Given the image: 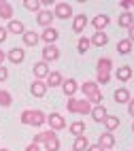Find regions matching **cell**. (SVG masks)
I'll use <instances>...</instances> for the list:
<instances>
[{
    "label": "cell",
    "instance_id": "35",
    "mask_svg": "<svg viewBox=\"0 0 134 151\" xmlns=\"http://www.w3.org/2000/svg\"><path fill=\"white\" fill-rule=\"evenodd\" d=\"M6 36H9V30H6V28H2V26H0V45H2V43L6 41Z\"/></svg>",
    "mask_w": 134,
    "mask_h": 151
},
{
    "label": "cell",
    "instance_id": "11",
    "mask_svg": "<svg viewBox=\"0 0 134 151\" xmlns=\"http://www.w3.org/2000/svg\"><path fill=\"white\" fill-rule=\"evenodd\" d=\"M98 145L104 149V151H111L113 147H115V136H113V132H104L98 136Z\"/></svg>",
    "mask_w": 134,
    "mask_h": 151
},
{
    "label": "cell",
    "instance_id": "42",
    "mask_svg": "<svg viewBox=\"0 0 134 151\" xmlns=\"http://www.w3.org/2000/svg\"><path fill=\"white\" fill-rule=\"evenodd\" d=\"M0 151H9V149H0Z\"/></svg>",
    "mask_w": 134,
    "mask_h": 151
},
{
    "label": "cell",
    "instance_id": "9",
    "mask_svg": "<svg viewBox=\"0 0 134 151\" xmlns=\"http://www.w3.org/2000/svg\"><path fill=\"white\" fill-rule=\"evenodd\" d=\"M55 60H60V49L55 45H45L43 49V62H55Z\"/></svg>",
    "mask_w": 134,
    "mask_h": 151
},
{
    "label": "cell",
    "instance_id": "34",
    "mask_svg": "<svg viewBox=\"0 0 134 151\" xmlns=\"http://www.w3.org/2000/svg\"><path fill=\"white\" fill-rule=\"evenodd\" d=\"M6 77H9L6 66H0V83H4V81H6Z\"/></svg>",
    "mask_w": 134,
    "mask_h": 151
},
{
    "label": "cell",
    "instance_id": "19",
    "mask_svg": "<svg viewBox=\"0 0 134 151\" xmlns=\"http://www.w3.org/2000/svg\"><path fill=\"white\" fill-rule=\"evenodd\" d=\"M0 17L6 19V22H11V19H13V4L11 2L0 0Z\"/></svg>",
    "mask_w": 134,
    "mask_h": 151
},
{
    "label": "cell",
    "instance_id": "43",
    "mask_svg": "<svg viewBox=\"0 0 134 151\" xmlns=\"http://www.w3.org/2000/svg\"><path fill=\"white\" fill-rule=\"evenodd\" d=\"M132 130H134V122H132Z\"/></svg>",
    "mask_w": 134,
    "mask_h": 151
},
{
    "label": "cell",
    "instance_id": "26",
    "mask_svg": "<svg viewBox=\"0 0 134 151\" xmlns=\"http://www.w3.org/2000/svg\"><path fill=\"white\" fill-rule=\"evenodd\" d=\"M89 41H91L94 47H104L109 43V36H107V32H94V36H91Z\"/></svg>",
    "mask_w": 134,
    "mask_h": 151
},
{
    "label": "cell",
    "instance_id": "24",
    "mask_svg": "<svg viewBox=\"0 0 134 151\" xmlns=\"http://www.w3.org/2000/svg\"><path fill=\"white\" fill-rule=\"evenodd\" d=\"M38 41H40V34H36L34 30H32V32H28V30L24 32V45L26 47H36Z\"/></svg>",
    "mask_w": 134,
    "mask_h": 151
},
{
    "label": "cell",
    "instance_id": "20",
    "mask_svg": "<svg viewBox=\"0 0 134 151\" xmlns=\"http://www.w3.org/2000/svg\"><path fill=\"white\" fill-rule=\"evenodd\" d=\"M85 26H87V17H85V13H83V15H75V19H73V32L81 34V32L85 30Z\"/></svg>",
    "mask_w": 134,
    "mask_h": 151
},
{
    "label": "cell",
    "instance_id": "10",
    "mask_svg": "<svg viewBox=\"0 0 134 151\" xmlns=\"http://www.w3.org/2000/svg\"><path fill=\"white\" fill-rule=\"evenodd\" d=\"M6 58H9V62H13V64H22L24 60H26V49H22V47H13L11 51L6 53Z\"/></svg>",
    "mask_w": 134,
    "mask_h": 151
},
{
    "label": "cell",
    "instance_id": "17",
    "mask_svg": "<svg viewBox=\"0 0 134 151\" xmlns=\"http://www.w3.org/2000/svg\"><path fill=\"white\" fill-rule=\"evenodd\" d=\"M113 98H115L117 104H128L130 100H132V96H130V92H128V87H119V89H115Z\"/></svg>",
    "mask_w": 134,
    "mask_h": 151
},
{
    "label": "cell",
    "instance_id": "27",
    "mask_svg": "<svg viewBox=\"0 0 134 151\" xmlns=\"http://www.w3.org/2000/svg\"><path fill=\"white\" fill-rule=\"evenodd\" d=\"M68 130H70V134H75V138H77V136H85V124H83V122H79V119L70 124Z\"/></svg>",
    "mask_w": 134,
    "mask_h": 151
},
{
    "label": "cell",
    "instance_id": "13",
    "mask_svg": "<svg viewBox=\"0 0 134 151\" xmlns=\"http://www.w3.org/2000/svg\"><path fill=\"white\" fill-rule=\"evenodd\" d=\"M30 94H32L34 98H43L47 94V83L45 81H38V79H34V83L30 85Z\"/></svg>",
    "mask_w": 134,
    "mask_h": 151
},
{
    "label": "cell",
    "instance_id": "38",
    "mask_svg": "<svg viewBox=\"0 0 134 151\" xmlns=\"http://www.w3.org/2000/svg\"><path fill=\"white\" fill-rule=\"evenodd\" d=\"M132 6H134V0H132V2H128V0H123V2H121V9H126V11L132 9Z\"/></svg>",
    "mask_w": 134,
    "mask_h": 151
},
{
    "label": "cell",
    "instance_id": "8",
    "mask_svg": "<svg viewBox=\"0 0 134 151\" xmlns=\"http://www.w3.org/2000/svg\"><path fill=\"white\" fill-rule=\"evenodd\" d=\"M32 70H34V77L38 79V81H45V79L49 77V73H51L49 64H47V62H43V60H40V62H36Z\"/></svg>",
    "mask_w": 134,
    "mask_h": 151
},
{
    "label": "cell",
    "instance_id": "14",
    "mask_svg": "<svg viewBox=\"0 0 134 151\" xmlns=\"http://www.w3.org/2000/svg\"><path fill=\"white\" fill-rule=\"evenodd\" d=\"M109 15H104V13H100V15H96L94 19H91V26H94V30L96 32H104V28L109 26Z\"/></svg>",
    "mask_w": 134,
    "mask_h": 151
},
{
    "label": "cell",
    "instance_id": "12",
    "mask_svg": "<svg viewBox=\"0 0 134 151\" xmlns=\"http://www.w3.org/2000/svg\"><path fill=\"white\" fill-rule=\"evenodd\" d=\"M77 89H79V83L75 81V79H66V81L62 83V92H64L66 98H75Z\"/></svg>",
    "mask_w": 134,
    "mask_h": 151
},
{
    "label": "cell",
    "instance_id": "25",
    "mask_svg": "<svg viewBox=\"0 0 134 151\" xmlns=\"http://www.w3.org/2000/svg\"><path fill=\"white\" fill-rule=\"evenodd\" d=\"M102 124H104L107 132H113V130H117V128H119V124H121V122H119V117H117V115H107Z\"/></svg>",
    "mask_w": 134,
    "mask_h": 151
},
{
    "label": "cell",
    "instance_id": "39",
    "mask_svg": "<svg viewBox=\"0 0 134 151\" xmlns=\"http://www.w3.org/2000/svg\"><path fill=\"white\" fill-rule=\"evenodd\" d=\"M128 41H130V43L134 45V26H132V28L128 30Z\"/></svg>",
    "mask_w": 134,
    "mask_h": 151
},
{
    "label": "cell",
    "instance_id": "7",
    "mask_svg": "<svg viewBox=\"0 0 134 151\" xmlns=\"http://www.w3.org/2000/svg\"><path fill=\"white\" fill-rule=\"evenodd\" d=\"M53 11H49V9H40L36 13V24L43 26V28H51V22H53Z\"/></svg>",
    "mask_w": 134,
    "mask_h": 151
},
{
    "label": "cell",
    "instance_id": "36",
    "mask_svg": "<svg viewBox=\"0 0 134 151\" xmlns=\"http://www.w3.org/2000/svg\"><path fill=\"white\" fill-rule=\"evenodd\" d=\"M128 113H130V117H134V98L128 102Z\"/></svg>",
    "mask_w": 134,
    "mask_h": 151
},
{
    "label": "cell",
    "instance_id": "22",
    "mask_svg": "<svg viewBox=\"0 0 134 151\" xmlns=\"http://www.w3.org/2000/svg\"><path fill=\"white\" fill-rule=\"evenodd\" d=\"M6 30H9L11 34H22V36H24L26 26H24V22H19V19H11V22H9V26H6Z\"/></svg>",
    "mask_w": 134,
    "mask_h": 151
},
{
    "label": "cell",
    "instance_id": "1",
    "mask_svg": "<svg viewBox=\"0 0 134 151\" xmlns=\"http://www.w3.org/2000/svg\"><path fill=\"white\" fill-rule=\"evenodd\" d=\"M19 122H22L24 126H34V128H40L43 124H47V115L43 113V111H38V109H28V111H24V113H22Z\"/></svg>",
    "mask_w": 134,
    "mask_h": 151
},
{
    "label": "cell",
    "instance_id": "28",
    "mask_svg": "<svg viewBox=\"0 0 134 151\" xmlns=\"http://www.w3.org/2000/svg\"><path fill=\"white\" fill-rule=\"evenodd\" d=\"M87 147H89L87 136H77L73 143V151H87Z\"/></svg>",
    "mask_w": 134,
    "mask_h": 151
},
{
    "label": "cell",
    "instance_id": "3",
    "mask_svg": "<svg viewBox=\"0 0 134 151\" xmlns=\"http://www.w3.org/2000/svg\"><path fill=\"white\" fill-rule=\"evenodd\" d=\"M111 68H113V60L111 58H100L96 64V83H109L111 81Z\"/></svg>",
    "mask_w": 134,
    "mask_h": 151
},
{
    "label": "cell",
    "instance_id": "40",
    "mask_svg": "<svg viewBox=\"0 0 134 151\" xmlns=\"http://www.w3.org/2000/svg\"><path fill=\"white\" fill-rule=\"evenodd\" d=\"M87 151H104V149H102V147L96 143V145H89V147H87Z\"/></svg>",
    "mask_w": 134,
    "mask_h": 151
},
{
    "label": "cell",
    "instance_id": "18",
    "mask_svg": "<svg viewBox=\"0 0 134 151\" xmlns=\"http://www.w3.org/2000/svg\"><path fill=\"white\" fill-rule=\"evenodd\" d=\"M115 79H117L119 83L130 81V79H132V68H130V66H119V68L115 70Z\"/></svg>",
    "mask_w": 134,
    "mask_h": 151
},
{
    "label": "cell",
    "instance_id": "37",
    "mask_svg": "<svg viewBox=\"0 0 134 151\" xmlns=\"http://www.w3.org/2000/svg\"><path fill=\"white\" fill-rule=\"evenodd\" d=\"M26 151H40V145H34V143H30L26 147Z\"/></svg>",
    "mask_w": 134,
    "mask_h": 151
},
{
    "label": "cell",
    "instance_id": "21",
    "mask_svg": "<svg viewBox=\"0 0 134 151\" xmlns=\"http://www.w3.org/2000/svg\"><path fill=\"white\" fill-rule=\"evenodd\" d=\"M89 115L94 117V122L102 124V122H104V117H107L109 113H107V109L102 106V104H96V106H91V113H89Z\"/></svg>",
    "mask_w": 134,
    "mask_h": 151
},
{
    "label": "cell",
    "instance_id": "2",
    "mask_svg": "<svg viewBox=\"0 0 134 151\" xmlns=\"http://www.w3.org/2000/svg\"><path fill=\"white\" fill-rule=\"evenodd\" d=\"M81 92H83V98L91 106L102 104V92H100V87H98L96 81H85L83 85H81Z\"/></svg>",
    "mask_w": 134,
    "mask_h": 151
},
{
    "label": "cell",
    "instance_id": "32",
    "mask_svg": "<svg viewBox=\"0 0 134 151\" xmlns=\"http://www.w3.org/2000/svg\"><path fill=\"white\" fill-rule=\"evenodd\" d=\"M117 51H119L121 55H128V53L132 51V43L128 41V38H123V41H119V43H117Z\"/></svg>",
    "mask_w": 134,
    "mask_h": 151
},
{
    "label": "cell",
    "instance_id": "30",
    "mask_svg": "<svg viewBox=\"0 0 134 151\" xmlns=\"http://www.w3.org/2000/svg\"><path fill=\"white\" fill-rule=\"evenodd\" d=\"M13 104V96H11V92H6V89H0V106H11Z\"/></svg>",
    "mask_w": 134,
    "mask_h": 151
},
{
    "label": "cell",
    "instance_id": "15",
    "mask_svg": "<svg viewBox=\"0 0 134 151\" xmlns=\"http://www.w3.org/2000/svg\"><path fill=\"white\" fill-rule=\"evenodd\" d=\"M40 38H43V41H45L47 45H55V41L60 38V32H58V30H55L53 26H51V28H45V30H43Z\"/></svg>",
    "mask_w": 134,
    "mask_h": 151
},
{
    "label": "cell",
    "instance_id": "5",
    "mask_svg": "<svg viewBox=\"0 0 134 151\" xmlns=\"http://www.w3.org/2000/svg\"><path fill=\"white\" fill-rule=\"evenodd\" d=\"M53 17H58V19H68V17H73V6H70L68 2H55V6H53Z\"/></svg>",
    "mask_w": 134,
    "mask_h": 151
},
{
    "label": "cell",
    "instance_id": "4",
    "mask_svg": "<svg viewBox=\"0 0 134 151\" xmlns=\"http://www.w3.org/2000/svg\"><path fill=\"white\" fill-rule=\"evenodd\" d=\"M66 109H68V113H75V115H89V113H91V104L87 102L85 98H83V100L68 98Z\"/></svg>",
    "mask_w": 134,
    "mask_h": 151
},
{
    "label": "cell",
    "instance_id": "23",
    "mask_svg": "<svg viewBox=\"0 0 134 151\" xmlns=\"http://www.w3.org/2000/svg\"><path fill=\"white\" fill-rule=\"evenodd\" d=\"M117 24H119V28H132L134 26V15L130 13V11H123L121 15H119V19H117Z\"/></svg>",
    "mask_w": 134,
    "mask_h": 151
},
{
    "label": "cell",
    "instance_id": "41",
    "mask_svg": "<svg viewBox=\"0 0 134 151\" xmlns=\"http://www.w3.org/2000/svg\"><path fill=\"white\" fill-rule=\"evenodd\" d=\"M4 60H6V55H4V51H2V49H0V66L4 64Z\"/></svg>",
    "mask_w": 134,
    "mask_h": 151
},
{
    "label": "cell",
    "instance_id": "29",
    "mask_svg": "<svg viewBox=\"0 0 134 151\" xmlns=\"http://www.w3.org/2000/svg\"><path fill=\"white\" fill-rule=\"evenodd\" d=\"M43 147H45V151H60V138H58V134H53Z\"/></svg>",
    "mask_w": 134,
    "mask_h": 151
},
{
    "label": "cell",
    "instance_id": "6",
    "mask_svg": "<svg viewBox=\"0 0 134 151\" xmlns=\"http://www.w3.org/2000/svg\"><path fill=\"white\" fill-rule=\"evenodd\" d=\"M47 124H49V130L58 132V130H64L66 128V119L62 117L60 113H51V115H47Z\"/></svg>",
    "mask_w": 134,
    "mask_h": 151
},
{
    "label": "cell",
    "instance_id": "33",
    "mask_svg": "<svg viewBox=\"0 0 134 151\" xmlns=\"http://www.w3.org/2000/svg\"><path fill=\"white\" fill-rule=\"evenodd\" d=\"M24 6L28 9V11H32V13H38L40 9H43V2H40V0H26Z\"/></svg>",
    "mask_w": 134,
    "mask_h": 151
},
{
    "label": "cell",
    "instance_id": "16",
    "mask_svg": "<svg viewBox=\"0 0 134 151\" xmlns=\"http://www.w3.org/2000/svg\"><path fill=\"white\" fill-rule=\"evenodd\" d=\"M47 87H62V83H64V77H62V73H58V70H51L49 77L45 79Z\"/></svg>",
    "mask_w": 134,
    "mask_h": 151
},
{
    "label": "cell",
    "instance_id": "31",
    "mask_svg": "<svg viewBox=\"0 0 134 151\" xmlns=\"http://www.w3.org/2000/svg\"><path fill=\"white\" fill-rule=\"evenodd\" d=\"M89 47H91V41H89L87 36H81L79 43H77V51L79 53H85V51H89Z\"/></svg>",
    "mask_w": 134,
    "mask_h": 151
}]
</instances>
